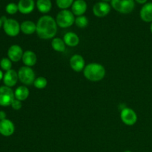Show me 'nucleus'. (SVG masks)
Here are the masks:
<instances>
[{"instance_id":"nucleus-20","label":"nucleus","mask_w":152,"mask_h":152,"mask_svg":"<svg viewBox=\"0 0 152 152\" xmlns=\"http://www.w3.org/2000/svg\"><path fill=\"white\" fill-rule=\"evenodd\" d=\"M29 90L26 86H19L16 89L14 92L15 99H18L19 101H24L29 96Z\"/></svg>"},{"instance_id":"nucleus-1","label":"nucleus","mask_w":152,"mask_h":152,"mask_svg":"<svg viewBox=\"0 0 152 152\" xmlns=\"http://www.w3.org/2000/svg\"><path fill=\"white\" fill-rule=\"evenodd\" d=\"M37 34L40 39H50L53 38L57 32L56 20L50 16H43L37 23Z\"/></svg>"},{"instance_id":"nucleus-29","label":"nucleus","mask_w":152,"mask_h":152,"mask_svg":"<svg viewBox=\"0 0 152 152\" xmlns=\"http://www.w3.org/2000/svg\"><path fill=\"white\" fill-rule=\"evenodd\" d=\"M6 114L4 111H0V121L3 120H5L6 119Z\"/></svg>"},{"instance_id":"nucleus-26","label":"nucleus","mask_w":152,"mask_h":152,"mask_svg":"<svg viewBox=\"0 0 152 152\" xmlns=\"http://www.w3.org/2000/svg\"><path fill=\"white\" fill-rule=\"evenodd\" d=\"M12 61L9 58H2L0 61V66L1 69L4 71H9L11 69L12 67Z\"/></svg>"},{"instance_id":"nucleus-30","label":"nucleus","mask_w":152,"mask_h":152,"mask_svg":"<svg viewBox=\"0 0 152 152\" xmlns=\"http://www.w3.org/2000/svg\"><path fill=\"white\" fill-rule=\"evenodd\" d=\"M139 4H146L147 0H135Z\"/></svg>"},{"instance_id":"nucleus-9","label":"nucleus","mask_w":152,"mask_h":152,"mask_svg":"<svg viewBox=\"0 0 152 152\" xmlns=\"http://www.w3.org/2000/svg\"><path fill=\"white\" fill-rule=\"evenodd\" d=\"M111 11V6L108 2L99 1L96 3L93 7V13L97 17H104Z\"/></svg>"},{"instance_id":"nucleus-22","label":"nucleus","mask_w":152,"mask_h":152,"mask_svg":"<svg viewBox=\"0 0 152 152\" xmlns=\"http://www.w3.org/2000/svg\"><path fill=\"white\" fill-rule=\"evenodd\" d=\"M65 43L63 39L60 38L53 39L51 42V46L54 50L57 52H64L65 50Z\"/></svg>"},{"instance_id":"nucleus-24","label":"nucleus","mask_w":152,"mask_h":152,"mask_svg":"<svg viewBox=\"0 0 152 152\" xmlns=\"http://www.w3.org/2000/svg\"><path fill=\"white\" fill-rule=\"evenodd\" d=\"M48 81L45 77H39L36 78L35 81H34V85L38 89H43L47 86Z\"/></svg>"},{"instance_id":"nucleus-25","label":"nucleus","mask_w":152,"mask_h":152,"mask_svg":"<svg viewBox=\"0 0 152 152\" xmlns=\"http://www.w3.org/2000/svg\"><path fill=\"white\" fill-rule=\"evenodd\" d=\"M74 0H56V4L58 7L62 10H66L71 5L72 6Z\"/></svg>"},{"instance_id":"nucleus-17","label":"nucleus","mask_w":152,"mask_h":152,"mask_svg":"<svg viewBox=\"0 0 152 152\" xmlns=\"http://www.w3.org/2000/svg\"><path fill=\"white\" fill-rule=\"evenodd\" d=\"M22 60L25 65V66L32 67L37 63V55L32 50H26L25 52H24Z\"/></svg>"},{"instance_id":"nucleus-23","label":"nucleus","mask_w":152,"mask_h":152,"mask_svg":"<svg viewBox=\"0 0 152 152\" xmlns=\"http://www.w3.org/2000/svg\"><path fill=\"white\" fill-rule=\"evenodd\" d=\"M75 24L78 28H84L88 25V19L85 16H80L75 19Z\"/></svg>"},{"instance_id":"nucleus-10","label":"nucleus","mask_w":152,"mask_h":152,"mask_svg":"<svg viewBox=\"0 0 152 152\" xmlns=\"http://www.w3.org/2000/svg\"><path fill=\"white\" fill-rule=\"evenodd\" d=\"M15 131L14 124L10 120H3L0 121V134L2 136H11Z\"/></svg>"},{"instance_id":"nucleus-11","label":"nucleus","mask_w":152,"mask_h":152,"mask_svg":"<svg viewBox=\"0 0 152 152\" xmlns=\"http://www.w3.org/2000/svg\"><path fill=\"white\" fill-rule=\"evenodd\" d=\"M85 62L84 58L80 54H75L71 56L70 59V65L71 68L76 72H80L85 68Z\"/></svg>"},{"instance_id":"nucleus-8","label":"nucleus","mask_w":152,"mask_h":152,"mask_svg":"<svg viewBox=\"0 0 152 152\" xmlns=\"http://www.w3.org/2000/svg\"><path fill=\"white\" fill-rule=\"evenodd\" d=\"M120 118L124 124L127 126H134L137 121V115L133 109L130 108H124L120 114Z\"/></svg>"},{"instance_id":"nucleus-6","label":"nucleus","mask_w":152,"mask_h":152,"mask_svg":"<svg viewBox=\"0 0 152 152\" xmlns=\"http://www.w3.org/2000/svg\"><path fill=\"white\" fill-rule=\"evenodd\" d=\"M14 99V92L10 88L5 86L0 87V105L1 106H9L11 105L12 102Z\"/></svg>"},{"instance_id":"nucleus-27","label":"nucleus","mask_w":152,"mask_h":152,"mask_svg":"<svg viewBox=\"0 0 152 152\" xmlns=\"http://www.w3.org/2000/svg\"><path fill=\"white\" fill-rule=\"evenodd\" d=\"M6 12H7L8 14L13 15L15 14L16 12L19 10V8H18V4H16L15 3H9L5 7Z\"/></svg>"},{"instance_id":"nucleus-15","label":"nucleus","mask_w":152,"mask_h":152,"mask_svg":"<svg viewBox=\"0 0 152 152\" xmlns=\"http://www.w3.org/2000/svg\"><path fill=\"white\" fill-rule=\"evenodd\" d=\"M35 2L34 0H19L18 3L19 11L23 14H28L34 10Z\"/></svg>"},{"instance_id":"nucleus-3","label":"nucleus","mask_w":152,"mask_h":152,"mask_svg":"<svg viewBox=\"0 0 152 152\" xmlns=\"http://www.w3.org/2000/svg\"><path fill=\"white\" fill-rule=\"evenodd\" d=\"M56 24L62 28H69L75 23V17L72 11L68 10H62L57 14L56 18Z\"/></svg>"},{"instance_id":"nucleus-12","label":"nucleus","mask_w":152,"mask_h":152,"mask_svg":"<svg viewBox=\"0 0 152 152\" xmlns=\"http://www.w3.org/2000/svg\"><path fill=\"white\" fill-rule=\"evenodd\" d=\"M23 50L18 45H13L7 50V56L12 62H19L23 56Z\"/></svg>"},{"instance_id":"nucleus-16","label":"nucleus","mask_w":152,"mask_h":152,"mask_svg":"<svg viewBox=\"0 0 152 152\" xmlns=\"http://www.w3.org/2000/svg\"><path fill=\"white\" fill-rule=\"evenodd\" d=\"M140 18L145 22H152V2L144 4L140 10Z\"/></svg>"},{"instance_id":"nucleus-31","label":"nucleus","mask_w":152,"mask_h":152,"mask_svg":"<svg viewBox=\"0 0 152 152\" xmlns=\"http://www.w3.org/2000/svg\"><path fill=\"white\" fill-rule=\"evenodd\" d=\"M3 78H4V74H3L2 71L0 70V81H1V80H3Z\"/></svg>"},{"instance_id":"nucleus-5","label":"nucleus","mask_w":152,"mask_h":152,"mask_svg":"<svg viewBox=\"0 0 152 152\" xmlns=\"http://www.w3.org/2000/svg\"><path fill=\"white\" fill-rule=\"evenodd\" d=\"M19 80L22 83L26 86L34 84L35 81V74L31 67L23 66L19 68L18 71Z\"/></svg>"},{"instance_id":"nucleus-13","label":"nucleus","mask_w":152,"mask_h":152,"mask_svg":"<svg viewBox=\"0 0 152 152\" xmlns=\"http://www.w3.org/2000/svg\"><path fill=\"white\" fill-rule=\"evenodd\" d=\"M18 80H19L18 73L15 70L10 69L9 71H6L5 74H4L3 82H4V86H7L9 88H11L16 86Z\"/></svg>"},{"instance_id":"nucleus-14","label":"nucleus","mask_w":152,"mask_h":152,"mask_svg":"<svg viewBox=\"0 0 152 152\" xmlns=\"http://www.w3.org/2000/svg\"><path fill=\"white\" fill-rule=\"evenodd\" d=\"M87 10V3L85 0H76L71 6L72 13L76 16H83Z\"/></svg>"},{"instance_id":"nucleus-4","label":"nucleus","mask_w":152,"mask_h":152,"mask_svg":"<svg viewBox=\"0 0 152 152\" xmlns=\"http://www.w3.org/2000/svg\"><path fill=\"white\" fill-rule=\"evenodd\" d=\"M111 5L119 13L127 14L133 11L135 2L134 0H111Z\"/></svg>"},{"instance_id":"nucleus-21","label":"nucleus","mask_w":152,"mask_h":152,"mask_svg":"<svg viewBox=\"0 0 152 152\" xmlns=\"http://www.w3.org/2000/svg\"><path fill=\"white\" fill-rule=\"evenodd\" d=\"M37 7L39 12L42 13H47L51 10V1L50 0H37Z\"/></svg>"},{"instance_id":"nucleus-28","label":"nucleus","mask_w":152,"mask_h":152,"mask_svg":"<svg viewBox=\"0 0 152 152\" xmlns=\"http://www.w3.org/2000/svg\"><path fill=\"white\" fill-rule=\"evenodd\" d=\"M11 107L13 108L14 110H19L21 108H22V102L19 100H18V99H15L11 103Z\"/></svg>"},{"instance_id":"nucleus-18","label":"nucleus","mask_w":152,"mask_h":152,"mask_svg":"<svg viewBox=\"0 0 152 152\" xmlns=\"http://www.w3.org/2000/svg\"><path fill=\"white\" fill-rule=\"evenodd\" d=\"M63 40L65 45L69 47H75L80 43V38L74 32H68L65 34Z\"/></svg>"},{"instance_id":"nucleus-19","label":"nucleus","mask_w":152,"mask_h":152,"mask_svg":"<svg viewBox=\"0 0 152 152\" xmlns=\"http://www.w3.org/2000/svg\"><path fill=\"white\" fill-rule=\"evenodd\" d=\"M20 29L23 34L31 35L37 31V25L32 21H25L20 25Z\"/></svg>"},{"instance_id":"nucleus-2","label":"nucleus","mask_w":152,"mask_h":152,"mask_svg":"<svg viewBox=\"0 0 152 152\" xmlns=\"http://www.w3.org/2000/svg\"><path fill=\"white\" fill-rule=\"evenodd\" d=\"M83 74L87 80L92 82H98L105 77V69L101 64L93 62L85 67Z\"/></svg>"},{"instance_id":"nucleus-32","label":"nucleus","mask_w":152,"mask_h":152,"mask_svg":"<svg viewBox=\"0 0 152 152\" xmlns=\"http://www.w3.org/2000/svg\"><path fill=\"white\" fill-rule=\"evenodd\" d=\"M2 25H3V22H2V21H1V18H0V28H1V27L2 26Z\"/></svg>"},{"instance_id":"nucleus-34","label":"nucleus","mask_w":152,"mask_h":152,"mask_svg":"<svg viewBox=\"0 0 152 152\" xmlns=\"http://www.w3.org/2000/svg\"><path fill=\"white\" fill-rule=\"evenodd\" d=\"M111 1V0H102V1H105V2H107V1Z\"/></svg>"},{"instance_id":"nucleus-33","label":"nucleus","mask_w":152,"mask_h":152,"mask_svg":"<svg viewBox=\"0 0 152 152\" xmlns=\"http://www.w3.org/2000/svg\"><path fill=\"white\" fill-rule=\"evenodd\" d=\"M150 30H151V32L152 33V22L151 24V26H150Z\"/></svg>"},{"instance_id":"nucleus-7","label":"nucleus","mask_w":152,"mask_h":152,"mask_svg":"<svg viewBox=\"0 0 152 152\" xmlns=\"http://www.w3.org/2000/svg\"><path fill=\"white\" fill-rule=\"evenodd\" d=\"M3 29L9 37H16L20 32V25L19 22L13 19H7L3 23Z\"/></svg>"},{"instance_id":"nucleus-35","label":"nucleus","mask_w":152,"mask_h":152,"mask_svg":"<svg viewBox=\"0 0 152 152\" xmlns=\"http://www.w3.org/2000/svg\"><path fill=\"white\" fill-rule=\"evenodd\" d=\"M124 152H132L131 151H124Z\"/></svg>"}]
</instances>
